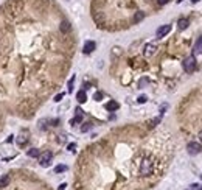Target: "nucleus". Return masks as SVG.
Returning <instances> with one entry per match:
<instances>
[{
	"label": "nucleus",
	"instance_id": "17",
	"mask_svg": "<svg viewBox=\"0 0 202 190\" xmlns=\"http://www.w3.org/2000/svg\"><path fill=\"white\" fill-rule=\"evenodd\" d=\"M90 128H92V123H84L83 126H81V131H83V132H87Z\"/></svg>",
	"mask_w": 202,
	"mask_h": 190
},
{
	"label": "nucleus",
	"instance_id": "15",
	"mask_svg": "<svg viewBox=\"0 0 202 190\" xmlns=\"http://www.w3.org/2000/svg\"><path fill=\"white\" fill-rule=\"evenodd\" d=\"M145 17V12H142V11H139V12H135V16H134V22H140L142 19Z\"/></svg>",
	"mask_w": 202,
	"mask_h": 190
},
{
	"label": "nucleus",
	"instance_id": "19",
	"mask_svg": "<svg viewBox=\"0 0 202 190\" xmlns=\"http://www.w3.org/2000/svg\"><path fill=\"white\" fill-rule=\"evenodd\" d=\"M73 83H75V76H72V79L69 81V92L73 90Z\"/></svg>",
	"mask_w": 202,
	"mask_h": 190
},
{
	"label": "nucleus",
	"instance_id": "4",
	"mask_svg": "<svg viewBox=\"0 0 202 190\" xmlns=\"http://www.w3.org/2000/svg\"><path fill=\"white\" fill-rule=\"evenodd\" d=\"M187 151H188V154L194 156V154H199V153L202 151V146H200V143H197V142H190V143L187 145Z\"/></svg>",
	"mask_w": 202,
	"mask_h": 190
},
{
	"label": "nucleus",
	"instance_id": "3",
	"mask_svg": "<svg viewBox=\"0 0 202 190\" xmlns=\"http://www.w3.org/2000/svg\"><path fill=\"white\" fill-rule=\"evenodd\" d=\"M51 159H53V153H51V151H45L42 156H40V159H39V164H40V167H44V168L50 167V164H51Z\"/></svg>",
	"mask_w": 202,
	"mask_h": 190
},
{
	"label": "nucleus",
	"instance_id": "2",
	"mask_svg": "<svg viewBox=\"0 0 202 190\" xmlns=\"http://www.w3.org/2000/svg\"><path fill=\"white\" fill-rule=\"evenodd\" d=\"M183 70L187 72V73H193L194 72V69H196V59H194V56H188L185 61H183Z\"/></svg>",
	"mask_w": 202,
	"mask_h": 190
},
{
	"label": "nucleus",
	"instance_id": "5",
	"mask_svg": "<svg viewBox=\"0 0 202 190\" xmlns=\"http://www.w3.org/2000/svg\"><path fill=\"white\" fill-rule=\"evenodd\" d=\"M171 31V25H162L160 28L157 30V37H163V36H166L168 33Z\"/></svg>",
	"mask_w": 202,
	"mask_h": 190
},
{
	"label": "nucleus",
	"instance_id": "31",
	"mask_svg": "<svg viewBox=\"0 0 202 190\" xmlns=\"http://www.w3.org/2000/svg\"><path fill=\"white\" fill-rule=\"evenodd\" d=\"M197 190H202V187H199V188H197Z\"/></svg>",
	"mask_w": 202,
	"mask_h": 190
},
{
	"label": "nucleus",
	"instance_id": "22",
	"mask_svg": "<svg viewBox=\"0 0 202 190\" xmlns=\"http://www.w3.org/2000/svg\"><path fill=\"white\" fill-rule=\"evenodd\" d=\"M67 148H69V151H75V150H76V143H70Z\"/></svg>",
	"mask_w": 202,
	"mask_h": 190
},
{
	"label": "nucleus",
	"instance_id": "29",
	"mask_svg": "<svg viewBox=\"0 0 202 190\" xmlns=\"http://www.w3.org/2000/svg\"><path fill=\"white\" fill-rule=\"evenodd\" d=\"M199 139H200V142H202V131L199 132Z\"/></svg>",
	"mask_w": 202,
	"mask_h": 190
},
{
	"label": "nucleus",
	"instance_id": "24",
	"mask_svg": "<svg viewBox=\"0 0 202 190\" xmlns=\"http://www.w3.org/2000/svg\"><path fill=\"white\" fill-rule=\"evenodd\" d=\"M137 101H139V103H145V101H146V97H145V95H142V97H139Z\"/></svg>",
	"mask_w": 202,
	"mask_h": 190
},
{
	"label": "nucleus",
	"instance_id": "20",
	"mask_svg": "<svg viewBox=\"0 0 202 190\" xmlns=\"http://www.w3.org/2000/svg\"><path fill=\"white\" fill-rule=\"evenodd\" d=\"M17 142H19V145H23L26 142V137L25 135H20V137H17Z\"/></svg>",
	"mask_w": 202,
	"mask_h": 190
},
{
	"label": "nucleus",
	"instance_id": "13",
	"mask_svg": "<svg viewBox=\"0 0 202 190\" xmlns=\"http://www.w3.org/2000/svg\"><path fill=\"white\" fill-rule=\"evenodd\" d=\"M26 154H28L30 157H39L40 156V151L37 150V148H31V150H28V153H26Z\"/></svg>",
	"mask_w": 202,
	"mask_h": 190
},
{
	"label": "nucleus",
	"instance_id": "9",
	"mask_svg": "<svg viewBox=\"0 0 202 190\" xmlns=\"http://www.w3.org/2000/svg\"><path fill=\"white\" fill-rule=\"evenodd\" d=\"M70 22H67V20H62L61 22V25H59V30L62 31V33H67V31H70Z\"/></svg>",
	"mask_w": 202,
	"mask_h": 190
},
{
	"label": "nucleus",
	"instance_id": "25",
	"mask_svg": "<svg viewBox=\"0 0 202 190\" xmlns=\"http://www.w3.org/2000/svg\"><path fill=\"white\" fill-rule=\"evenodd\" d=\"M168 2H169V0H157V3H159V5H166Z\"/></svg>",
	"mask_w": 202,
	"mask_h": 190
},
{
	"label": "nucleus",
	"instance_id": "8",
	"mask_svg": "<svg viewBox=\"0 0 202 190\" xmlns=\"http://www.w3.org/2000/svg\"><path fill=\"white\" fill-rule=\"evenodd\" d=\"M194 55H202V36L196 40V44H194Z\"/></svg>",
	"mask_w": 202,
	"mask_h": 190
},
{
	"label": "nucleus",
	"instance_id": "27",
	"mask_svg": "<svg viewBox=\"0 0 202 190\" xmlns=\"http://www.w3.org/2000/svg\"><path fill=\"white\" fill-rule=\"evenodd\" d=\"M197 187H199V185H197V184H193V185H191V187H190V188H188V190H196V188H197Z\"/></svg>",
	"mask_w": 202,
	"mask_h": 190
},
{
	"label": "nucleus",
	"instance_id": "30",
	"mask_svg": "<svg viewBox=\"0 0 202 190\" xmlns=\"http://www.w3.org/2000/svg\"><path fill=\"white\" fill-rule=\"evenodd\" d=\"M199 2V0H191V3H197Z\"/></svg>",
	"mask_w": 202,
	"mask_h": 190
},
{
	"label": "nucleus",
	"instance_id": "23",
	"mask_svg": "<svg viewBox=\"0 0 202 190\" xmlns=\"http://www.w3.org/2000/svg\"><path fill=\"white\" fill-rule=\"evenodd\" d=\"M62 97H64V93H58L56 97H55V101H61V100H62Z\"/></svg>",
	"mask_w": 202,
	"mask_h": 190
},
{
	"label": "nucleus",
	"instance_id": "7",
	"mask_svg": "<svg viewBox=\"0 0 202 190\" xmlns=\"http://www.w3.org/2000/svg\"><path fill=\"white\" fill-rule=\"evenodd\" d=\"M156 53V45L154 44H148L145 47V56H152Z\"/></svg>",
	"mask_w": 202,
	"mask_h": 190
},
{
	"label": "nucleus",
	"instance_id": "18",
	"mask_svg": "<svg viewBox=\"0 0 202 190\" xmlns=\"http://www.w3.org/2000/svg\"><path fill=\"white\" fill-rule=\"evenodd\" d=\"M65 170H67L65 165H58V167L55 168V173H62V171H65Z\"/></svg>",
	"mask_w": 202,
	"mask_h": 190
},
{
	"label": "nucleus",
	"instance_id": "1",
	"mask_svg": "<svg viewBox=\"0 0 202 190\" xmlns=\"http://www.w3.org/2000/svg\"><path fill=\"white\" fill-rule=\"evenodd\" d=\"M152 173V160L151 159H143L140 164V174H151Z\"/></svg>",
	"mask_w": 202,
	"mask_h": 190
},
{
	"label": "nucleus",
	"instance_id": "14",
	"mask_svg": "<svg viewBox=\"0 0 202 190\" xmlns=\"http://www.w3.org/2000/svg\"><path fill=\"white\" fill-rule=\"evenodd\" d=\"M8 184H9V176H6V174L2 176V178H0V187L3 188V187H6Z\"/></svg>",
	"mask_w": 202,
	"mask_h": 190
},
{
	"label": "nucleus",
	"instance_id": "21",
	"mask_svg": "<svg viewBox=\"0 0 202 190\" xmlns=\"http://www.w3.org/2000/svg\"><path fill=\"white\" fill-rule=\"evenodd\" d=\"M93 98H95V100H97V101H100V100H101V98H103V93H101V92H97V93H95V95H93Z\"/></svg>",
	"mask_w": 202,
	"mask_h": 190
},
{
	"label": "nucleus",
	"instance_id": "16",
	"mask_svg": "<svg viewBox=\"0 0 202 190\" xmlns=\"http://www.w3.org/2000/svg\"><path fill=\"white\" fill-rule=\"evenodd\" d=\"M81 120H83V115H76L75 118H72V120H70V125H72V126H75L76 123H79Z\"/></svg>",
	"mask_w": 202,
	"mask_h": 190
},
{
	"label": "nucleus",
	"instance_id": "12",
	"mask_svg": "<svg viewBox=\"0 0 202 190\" xmlns=\"http://www.w3.org/2000/svg\"><path fill=\"white\" fill-rule=\"evenodd\" d=\"M188 23H190V22H188V19H180V20L177 22V26H179V30H185L187 26H188Z\"/></svg>",
	"mask_w": 202,
	"mask_h": 190
},
{
	"label": "nucleus",
	"instance_id": "28",
	"mask_svg": "<svg viewBox=\"0 0 202 190\" xmlns=\"http://www.w3.org/2000/svg\"><path fill=\"white\" fill-rule=\"evenodd\" d=\"M65 187H67V184H61V185H59V188H58V190H65Z\"/></svg>",
	"mask_w": 202,
	"mask_h": 190
},
{
	"label": "nucleus",
	"instance_id": "6",
	"mask_svg": "<svg viewBox=\"0 0 202 190\" xmlns=\"http://www.w3.org/2000/svg\"><path fill=\"white\" fill-rule=\"evenodd\" d=\"M95 47H97V44L93 42V40H87V42L84 44V47H83V51L86 53V55H89V53H92L93 50H95Z\"/></svg>",
	"mask_w": 202,
	"mask_h": 190
},
{
	"label": "nucleus",
	"instance_id": "26",
	"mask_svg": "<svg viewBox=\"0 0 202 190\" xmlns=\"http://www.w3.org/2000/svg\"><path fill=\"white\" fill-rule=\"evenodd\" d=\"M76 115H83V109L81 107H76Z\"/></svg>",
	"mask_w": 202,
	"mask_h": 190
},
{
	"label": "nucleus",
	"instance_id": "11",
	"mask_svg": "<svg viewBox=\"0 0 202 190\" xmlns=\"http://www.w3.org/2000/svg\"><path fill=\"white\" fill-rule=\"evenodd\" d=\"M106 109L111 111V112H112V111H117V109H118V103H117V101H109V103L106 104Z\"/></svg>",
	"mask_w": 202,
	"mask_h": 190
},
{
	"label": "nucleus",
	"instance_id": "10",
	"mask_svg": "<svg viewBox=\"0 0 202 190\" xmlns=\"http://www.w3.org/2000/svg\"><path fill=\"white\" fill-rule=\"evenodd\" d=\"M76 100H78L79 103H86V100H87L86 92H84V90H79V92L76 93Z\"/></svg>",
	"mask_w": 202,
	"mask_h": 190
}]
</instances>
